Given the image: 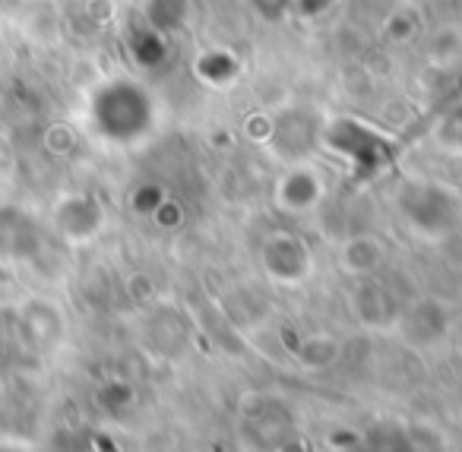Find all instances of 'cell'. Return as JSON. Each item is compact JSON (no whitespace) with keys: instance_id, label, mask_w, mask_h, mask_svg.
<instances>
[{"instance_id":"4fadbf2b","label":"cell","mask_w":462,"mask_h":452,"mask_svg":"<svg viewBox=\"0 0 462 452\" xmlns=\"http://www.w3.org/2000/svg\"><path fill=\"white\" fill-rule=\"evenodd\" d=\"M130 51H134V60L140 67H155V64H162L168 54V35L155 32V29H149L146 23H143L140 35H134Z\"/></svg>"},{"instance_id":"6da1fadb","label":"cell","mask_w":462,"mask_h":452,"mask_svg":"<svg viewBox=\"0 0 462 452\" xmlns=\"http://www.w3.org/2000/svg\"><path fill=\"white\" fill-rule=\"evenodd\" d=\"M159 124V102L136 77H108L86 98V127L115 149L143 143Z\"/></svg>"},{"instance_id":"52a82bcc","label":"cell","mask_w":462,"mask_h":452,"mask_svg":"<svg viewBox=\"0 0 462 452\" xmlns=\"http://www.w3.org/2000/svg\"><path fill=\"white\" fill-rule=\"evenodd\" d=\"M327 197V180L314 161H291L276 180V206L289 216H304L317 209Z\"/></svg>"},{"instance_id":"9c48e42d","label":"cell","mask_w":462,"mask_h":452,"mask_svg":"<svg viewBox=\"0 0 462 452\" xmlns=\"http://www.w3.org/2000/svg\"><path fill=\"white\" fill-rule=\"evenodd\" d=\"M20 336L32 351H51L64 338V313L45 298H32L20 307Z\"/></svg>"},{"instance_id":"2e32d148","label":"cell","mask_w":462,"mask_h":452,"mask_svg":"<svg viewBox=\"0 0 462 452\" xmlns=\"http://www.w3.org/2000/svg\"><path fill=\"white\" fill-rule=\"evenodd\" d=\"M339 0H291V16L298 20H323L333 14V7Z\"/></svg>"},{"instance_id":"7a4b0ae2","label":"cell","mask_w":462,"mask_h":452,"mask_svg":"<svg viewBox=\"0 0 462 452\" xmlns=\"http://www.w3.org/2000/svg\"><path fill=\"white\" fill-rule=\"evenodd\" d=\"M320 146L336 152L355 168V174H377L393 161L396 143L377 124H365L358 117H329L323 121Z\"/></svg>"},{"instance_id":"e0dca14e","label":"cell","mask_w":462,"mask_h":452,"mask_svg":"<svg viewBox=\"0 0 462 452\" xmlns=\"http://www.w3.org/2000/svg\"><path fill=\"white\" fill-rule=\"evenodd\" d=\"M251 4L266 23H282L285 16H291V0H251Z\"/></svg>"},{"instance_id":"30bf717a","label":"cell","mask_w":462,"mask_h":452,"mask_svg":"<svg viewBox=\"0 0 462 452\" xmlns=\"http://www.w3.org/2000/svg\"><path fill=\"white\" fill-rule=\"evenodd\" d=\"M190 70L199 86H206V89H212V92H228L245 77V60L238 58V51H231V48L212 45V48L197 51Z\"/></svg>"},{"instance_id":"8992f818","label":"cell","mask_w":462,"mask_h":452,"mask_svg":"<svg viewBox=\"0 0 462 452\" xmlns=\"http://www.w3.org/2000/svg\"><path fill=\"white\" fill-rule=\"evenodd\" d=\"M45 225L23 206H0V263H32L45 250Z\"/></svg>"},{"instance_id":"9a60e30c","label":"cell","mask_w":462,"mask_h":452,"mask_svg":"<svg viewBox=\"0 0 462 452\" xmlns=\"http://www.w3.org/2000/svg\"><path fill=\"white\" fill-rule=\"evenodd\" d=\"M415 32H418V14H411V10L393 14L383 26V39L393 42V45H409L415 39Z\"/></svg>"},{"instance_id":"5bb4252c","label":"cell","mask_w":462,"mask_h":452,"mask_svg":"<svg viewBox=\"0 0 462 452\" xmlns=\"http://www.w3.org/2000/svg\"><path fill=\"white\" fill-rule=\"evenodd\" d=\"M434 140L440 143L443 149H453V152H462V105L449 108L447 115H443L440 121H437Z\"/></svg>"},{"instance_id":"7c38bea8","label":"cell","mask_w":462,"mask_h":452,"mask_svg":"<svg viewBox=\"0 0 462 452\" xmlns=\"http://www.w3.org/2000/svg\"><path fill=\"white\" fill-rule=\"evenodd\" d=\"M143 23L162 35H174L190 23V0H146Z\"/></svg>"},{"instance_id":"8fae6325","label":"cell","mask_w":462,"mask_h":452,"mask_svg":"<svg viewBox=\"0 0 462 452\" xmlns=\"http://www.w3.org/2000/svg\"><path fill=\"white\" fill-rule=\"evenodd\" d=\"M339 256H342V266H346L352 275H371L374 269L383 263L386 250L374 235H355L342 244Z\"/></svg>"},{"instance_id":"ac0fdd59","label":"cell","mask_w":462,"mask_h":452,"mask_svg":"<svg viewBox=\"0 0 462 452\" xmlns=\"http://www.w3.org/2000/svg\"><path fill=\"white\" fill-rule=\"evenodd\" d=\"M0 452H20V449H10V446H0Z\"/></svg>"},{"instance_id":"3957f363","label":"cell","mask_w":462,"mask_h":452,"mask_svg":"<svg viewBox=\"0 0 462 452\" xmlns=\"http://www.w3.org/2000/svg\"><path fill=\"white\" fill-rule=\"evenodd\" d=\"M399 212L421 237H447L462 216L459 193L437 180H409L399 190Z\"/></svg>"},{"instance_id":"5b68a950","label":"cell","mask_w":462,"mask_h":452,"mask_svg":"<svg viewBox=\"0 0 462 452\" xmlns=\"http://www.w3.org/2000/svg\"><path fill=\"white\" fill-rule=\"evenodd\" d=\"M51 228L60 241L79 247L102 235L105 209L92 193H64L51 209Z\"/></svg>"},{"instance_id":"ba28073f","label":"cell","mask_w":462,"mask_h":452,"mask_svg":"<svg viewBox=\"0 0 462 452\" xmlns=\"http://www.w3.org/2000/svg\"><path fill=\"white\" fill-rule=\"evenodd\" d=\"M263 266L273 281L298 285L310 275V254L295 235H276L263 244Z\"/></svg>"},{"instance_id":"277c9868","label":"cell","mask_w":462,"mask_h":452,"mask_svg":"<svg viewBox=\"0 0 462 452\" xmlns=\"http://www.w3.org/2000/svg\"><path fill=\"white\" fill-rule=\"evenodd\" d=\"M320 134H323V121L314 115L310 108L301 105H291L282 115H273V130L266 146L276 149L285 161H304L310 149L320 146Z\"/></svg>"}]
</instances>
